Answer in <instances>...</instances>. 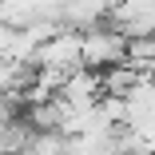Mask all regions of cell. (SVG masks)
<instances>
[{"mask_svg": "<svg viewBox=\"0 0 155 155\" xmlns=\"http://www.w3.org/2000/svg\"><path fill=\"white\" fill-rule=\"evenodd\" d=\"M123 40L119 32H87L80 36V64L91 72V68H115L123 60Z\"/></svg>", "mask_w": 155, "mask_h": 155, "instance_id": "cell-2", "label": "cell"}, {"mask_svg": "<svg viewBox=\"0 0 155 155\" xmlns=\"http://www.w3.org/2000/svg\"><path fill=\"white\" fill-rule=\"evenodd\" d=\"M28 64H40V68H60V72H76V68H84L80 64V32H56L52 40H44L36 52H32V60Z\"/></svg>", "mask_w": 155, "mask_h": 155, "instance_id": "cell-1", "label": "cell"}]
</instances>
